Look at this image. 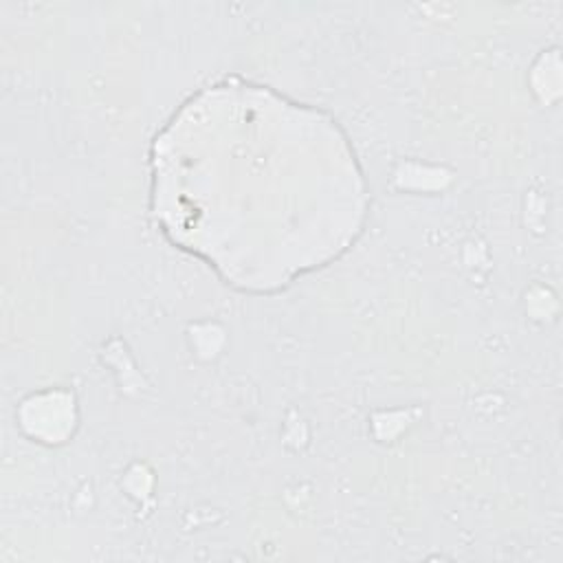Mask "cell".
<instances>
[{"mask_svg":"<svg viewBox=\"0 0 563 563\" xmlns=\"http://www.w3.org/2000/svg\"><path fill=\"white\" fill-rule=\"evenodd\" d=\"M152 211L165 238L244 292H275L361 233L367 187L323 110L238 77L191 95L154 136Z\"/></svg>","mask_w":563,"mask_h":563,"instance_id":"1","label":"cell"}]
</instances>
